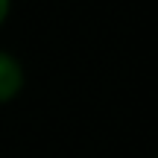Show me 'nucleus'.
<instances>
[{
    "mask_svg": "<svg viewBox=\"0 0 158 158\" xmlns=\"http://www.w3.org/2000/svg\"><path fill=\"white\" fill-rule=\"evenodd\" d=\"M12 9H15V0H0V29H3L6 23H9Z\"/></svg>",
    "mask_w": 158,
    "mask_h": 158,
    "instance_id": "2",
    "label": "nucleus"
},
{
    "mask_svg": "<svg viewBox=\"0 0 158 158\" xmlns=\"http://www.w3.org/2000/svg\"><path fill=\"white\" fill-rule=\"evenodd\" d=\"M27 88V68L12 50L0 47V106H9Z\"/></svg>",
    "mask_w": 158,
    "mask_h": 158,
    "instance_id": "1",
    "label": "nucleus"
}]
</instances>
